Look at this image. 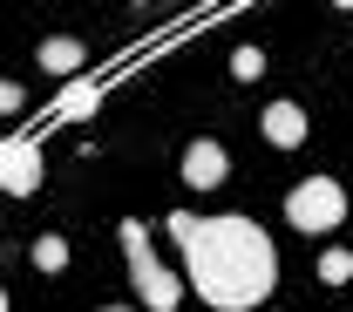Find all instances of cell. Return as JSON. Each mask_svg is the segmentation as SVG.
<instances>
[{
    "mask_svg": "<svg viewBox=\"0 0 353 312\" xmlns=\"http://www.w3.org/2000/svg\"><path fill=\"white\" fill-rule=\"evenodd\" d=\"M224 177H231V149H224L218 136H197L183 149V190H218Z\"/></svg>",
    "mask_w": 353,
    "mask_h": 312,
    "instance_id": "obj_4",
    "label": "cell"
},
{
    "mask_svg": "<svg viewBox=\"0 0 353 312\" xmlns=\"http://www.w3.org/2000/svg\"><path fill=\"white\" fill-rule=\"evenodd\" d=\"M0 190L7 197H34L41 190V149L34 143H7L0 149Z\"/></svg>",
    "mask_w": 353,
    "mask_h": 312,
    "instance_id": "obj_5",
    "label": "cell"
},
{
    "mask_svg": "<svg viewBox=\"0 0 353 312\" xmlns=\"http://www.w3.org/2000/svg\"><path fill=\"white\" fill-rule=\"evenodd\" d=\"M34 265L41 271H68V238H61V231H41V238H34Z\"/></svg>",
    "mask_w": 353,
    "mask_h": 312,
    "instance_id": "obj_8",
    "label": "cell"
},
{
    "mask_svg": "<svg viewBox=\"0 0 353 312\" xmlns=\"http://www.w3.org/2000/svg\"><path fill=\"white\" fill-rule=\"evenodd\" d=\"M34 61H41L48 75H75V68H82V61H88V48L75 41V34H48V41L34 48Z\"/></svg>",
    "mask_w": 353,
    "mask_h": 312,
    "instance_id": "obj_7",
    "label": "cell"
},
{
    "mask_svg": "<svg viewBox=\"0 0 353 312\" xmlns=\"http://www.w3.org/2000/svg\"><path fill=\"white\" fill-rule=\"evenodd\" d=\"M259 136L272 149H299V143H306V109H299V102H272L259 116Z\"/></svg>",
    "mask_w": 353,
    "mask_h": 312,
    "instance_id": "obj_6",
    "label": "cell"
},
{
    "mask_svg": "<svg viewBox=\"0 0 353 312\" xmlns=\"http://www.w3.org/2000/svg\"><path fill=\"white\" fill-rule=\"evenodd\" d=\"M347 197H353V190H347Z\"/></svg>",
    "mask_w": 353,
    "mask_h": 312,
    "instance_id": "obj_14",
    "label": "cell"
},
{
    "mask_svg": "<svg viewBox=\"0 0 353 312\" xmlns=\"http://www.w3.org/2000/svg\"><path fill=\"white\" fill-rule=\"evenodd\" d=\"M265 312H279V306H265Z\"/></svg>",
    "mask_w": 353,
    "mask_h": 312,
    "instance_id": "obj_13",
    "label": "cell"
},
{
    "mask_svg": "<svg viewBox=\"0 0 353 312\" xmlns=\"http://www.w3.org/2000/svg\"><path fill=\"white\" fill-rule=\"evenodd\" d=\"M123 258H130V285H136V306L143 312H176V299H183V278H176L163 258H157V245H150V231H143V218H123Z\"/></svg>",
    "mask_w": 353,
    "mask_h": 312,
    "instance_id": "obj_2",
    "label": "cell"
},
{
    "mask_svg": "<svg viewBox=\"0 0 353 312\" xmlns=\"http://www.w3.org/2000/svg\"><path fill=\"white\" fill-rule=\"evenodd\" d=\"M28 109V89L21 82H0V116H21Z\"/></svg>",
    "mask_w": 353,
    "mask_h": 312,
    "instance_id": "obj_11",
    "label": "cell"
},
{
    "mask_svg": "<svg viewBox=\"0 0 353 312\" xmlns=\"http://www.w3.org/2000/svg\"><path fill=\"white\" fill-rule=\"evenodd\" d=\"M163 231L183 251V278L204 306L218 312H252L272 299L279 285V251L252 218H190V211H170Z\"/></svg>",
    "mask_w": 353,
    "mask_h": 312,
    "instance_id": "obj_1",
    "label": "cell"
},
{
    "mask_svg": "<svg viewBox=\"0 0 353 312\" xmlns=\"http://www.w3.org/2000/svg\"><path fill=\"white\" fill-rule=\"evenodd\" d=\"M347 211H353V197L333 177H299V183H292V197H285V218L299 224V231H312V238H326Z\"/></svg>",
    "mask_w": 353,
    "mask_h": 312,
    "instance_id": "obj_3",
    "label": "cell"
},
{
    "mask_svg": "<svg viewBox=\"0 0 353 312\" xmlns=\"http://www.w3.org/2000/svg\"><path fill=\"white\" fill-rule=\"evenodd\" d=\"M319 285H353V251L326 245V251H319Z\"/></svg>",
    "mask_w": 353,
    "mask_h": 312,
    "instance_id": "obj_9",
    "label": "cell"
},
{
    "mask_svg": "<svg viewBox=\"0 0 353 312\" xmlns=\"http://www.w3.org/2000/svg\"><path fill=\"white\" fill-rule=\"evenodd\" d=\"M0 312H7V292H0Z\"/></svg>",
    "mask_w": 353,
    "mask_h": 312,
    "instance_id": "obj_12",
    "label": "cell"
},
{
    "mask_svg": "<svg viewBox=\"0 0 353 312\" xmlns=\"http://www.w3.org/2000/svg\"><path fill=\"white\" fill-rule=\"evenodd\" d=\"M265 75V48H238L231 54V82H259Z\"/></svg>",
    "mask_w": 353,
    "mask_h": 312,
    "instance_id": "obj_10",
    "label": "cell"
}]
</instances>
